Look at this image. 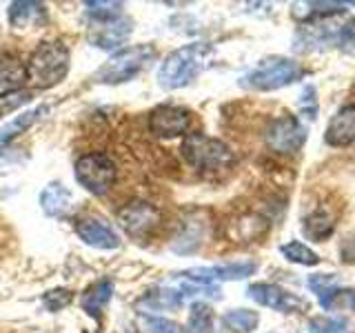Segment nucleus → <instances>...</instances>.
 <instances>
[{
    "instance_id": "1",
    "label": "nucleus",
    "mask_w": 355,
    "mask_h": 333,
    "mask_svg": "<svg viewBox=\"0 0 355 333\" xmlns=\"http://www.w3.org/2000/svg\"><path fill=\"white\" fill-rule=\"evenodd\" d=\"M211 53H214V47L207 42H191L171 51L164 58L158 71L160 87L180 89V87H187L189 83H193L196 78L205 71Z\"/></svg>"
},
{
    "instance_id": "2",
    "label": "nucleus",
    "mask_w": 355,
    "mask_h": 333,
    "mask_svg": "<svg viewBox=\"0 0 355 333\" xmlns=\"http://www.w3.org/2000/svg\"><path fill=\"white\" fill-rule=\"evenodd\" d=\"M69 49L60 40H44L33 49L29 65H27V78L33 87L49 89L60 85L67 74H69Z\"/></svg>"
},
{
    "instance_id": "3",
    "label": "nucleus",
    "mask_w": 355,
    "mask_h": 333,
    "mask_svg": "<svg viewBox=\"0 0 355 333\" xmlns=\"http://www.w3.org/2000/svg\"><path fill=\"white\" fill-rule=\"evenodd\" d=\"M180 151L184 155V160L196 171L205 176L225 173L236 162V155H233L229 144L216 138H209L205 133H191V136H187Z\"/></svg>"
},
{
    "instance_id": "4",
    "label": "nucleus",
    "mask_w": 355,
    "mask_h": 333,
    "mask_svg": "<svg viewBox=\"0 0 355 333\" xmlns=\"http://www.w3.org/2000/svg\"><path fill=\"white\" fill-rule=\"evenodd\" d=\"M304 76V69L300 67V62L291 58H280V56H271L258 62V67L242 78L240 85L244 89H253V92H275L293 85L295 80Z\"/></svg>"
},
{
    "instance_id": "5",
    "label": "nucleus",
    "mask_w": 355,
    "mask_h": 333,
    "mask_svg": "<svg viewBox=\"0 0 355 333\" xmlns=\"http://www.w3.org/2000/svg\"><path fill=\"white\" fill-rule=\"evenodd\" d=\"M155 58V49L151 44H133V47L120 49L96 71V83L103 85H120L133 80L144 67Z\"/></svg>"
},
{
    "instance_id": "6",
    "label": "nucleus",
    "mask_w": 355,
    "mask_h": 333,
    "mask_svg": "<svg viewBox=\"0 0 355 333\" xmlns=\"http://www.w3.org/2000/svg\"><path fill=\"white\" fill-rule=\"evenodd\" d=\"M76 180L89 194L105 196L116 182V164L105 153H87L76 162Z\"/></svg>"
},
{
    "instance_id": "7",
    "label": "nucleus",
    "mask_w": 355,
    "mask_h": 333,
    "mask_svg": "<svg viewBox=\"0 0 355 333\" xmlns=\"http://www.w3.org/2000/svg\"><path fill=\"white\" fill-rule=\"evenodd\" d=\"M266 144L277 153H297L306 142V127L295 116H280L266 127Z\"/></svg>"
},
{
    "instance_id": "8",
    "label": "nucleus",
    "mask_w": 355,
    "mask_h": 333,
    "mask_svg": "<svg viewBox=\"0 0 355 333\" xmlns=\"http://www.w3.org/2000/svg\"><path fill=\"white\" fill-rule=\"evenodd\" d=\"M160 209L147 200H131L118 211V225L133 238L147 236L160 225Z\"/></svg>"
},
{
    "instance_id": "9",
    "label": "nucleus",
    "mask_w": 355,
    "mask_h": 333,
    "mask_svg": "<svg viewBox=\"0 0 355 333\" xmlns=\"http://www.w3.org/2000/svg\"><path fill=\"white\" fill-rule=\"evenodd\" d=\"M191 127V111L175 105H162L151 111L149 129L155 138H178L184 136Z\"/></svg>"
},
{
    "instance_id": "10",
    "label": "nucleus",
    "mask_w": 355,
    "mask_h": 333,
    "mask_svg": "<svg viewBox=\"0 0 355 333\" xmlns=\"http://www.w3.org/2000/svg\"><path fill=\"white\" fill-rule=\"evenodd\" d=\"M258 264L255 262H231V264H218V266H196V269H187L178 273V278H187L189 282L198 284H211L214 280H244L255 273Z\"/></svg>"
},
{
    "instance_id": "11",
    "label": "nucleus",
    "mask_w": 355,
    "mask_h": 333,
    "mask_svg": "<svg viewBox=\"0 0 355 333\" xmlns=\"http://www.w3.org/2000/svg\"><path fill=\"white\" fill-rule=\"evenodd\" d=\"M247 293L251 300H255L262 307H269L280 314H295V311L304 309V300L297 298L295 293L286 291V289L277 284H266V282H255L247 289Z\"/></svg>"
},
{
    "instance_id": "12",
    "label": "nucleus",
    "mask_w": 355,
    "mask_h": 333,
    "mask_svg": "<svg viewBox=\"0 0 355 333\" xmlns=\"http://www.w3.org/2000/svg\"><path fill=\"white\" fill-rule=\"evenodd\" d=\"M342 27V25H340ZM340 27L329 25V22H304L300 25L293 38V49L295 51H320L338 44V33Z\"/></svg>"
},
{
    "instance_id": "13",
    "label": "nucleus",
    "mask_w": 355,
    "mask_h": 333,
    "mask_svg": "<svg viewBox=\"0 0 355 333\" xmlns=\"http://www.w3.org/2000/svg\"><path fill=\"white\" fill-rule=\"evenodd\" d=\"M131 25H133L131 18L125 16L105 22H94V27L89 29V42L100 49H116L129 38Z\"/></svg>"
},
{
    "instance_id": "14",
    "label": "nucleus",
    "mask_w": 355,
    "mask_h": 333,
    "mask_svg": "<svg viewBox=\"0 0 355 333\" xmlns=\"http://www.w3.org/2000/svg\"><path fill=\"white\" fill-rule=\"evenodd\" d=\"M76 233L80 236V240L85 244L94 249H103V251H111L120 247V238L118 233L111 229L107 222L96 220V218H83L76 222Z\"/></svg>"
},
{
    "instance_id": "15",
    "label": "nucleus",
    "mask_w": 355,
    "mask_h": 333,
    "mask_svg": "<svg viewBox=\"0 0 355 333\" xmlns=\"http://www.w3.org/2000/svg\"><path fill=\"white\" fill-rule=\"evenodd\" d=\"M9 22L16 29H36L47 22V7L36 0H16L9 5Z\"/></svg>"
},
{
    "instance_id": "16",
    "label": "nucleus",
    "mask_w": 355,
    "mask_h": 333,
    "mask_svg": "<svg viewBox=\"0 0 355 333\" xmlns=\"http://www.w3.org/2000/svg\"><path fill=\"white\" fill-rule=\"evenodd\" d=\"M324 138L331 147H347V144L355 142V105L342 107L331 118Z\"/></svg>"
},
{
    "instance_id": "17",
    "label": "nucleus",
    "mask_w": 355,
    "mask_h": 333,
    "mask_svg": "<svg viewBox=\"0 0 355 333\" xmlns=\"http://www.w3.org/2000/svg\"><path fill=\"white\" fill-rule=\"evenodd\" d=\"M27 83V65L16 58H0V98L16 94Z\"/></svg>"
},
{
    "instance_id": "18",
    "label": "nucleus",
    "mask_w": 355,
    "mask_h": 333,
    "mask_svg": "<svg viewBox=\"0 0 355 333\" xmlns=\"http://www.w3.org/2000/svg\"><path fill=\"white\" fill-rule=\"evenodd\" d=\"M44 114H49V107L47 105H40V107H33L29 111H22V114H18L14 120H9L5 127H0V147H3V144H7L9 140L18 138L20 133L27 131L31 125H36V122Z\"/></svg>"
},
{
    "instance_id": "19",
    "label": "nucleus",
    "mask_w": 355,
    "mask_h": 333,
    "mask_svg": "<svg viewBox=\"0 0 355 333\" xmlns=\"http://www.w3.org/2000/svg\"><path fill=\"white\" fill-rule=\"evenodd\" d=\"M40 205H42V211L47 216L58 218L71 207V191H69V189H64L60 182H51V185H47L42 189Z\"/></svg>"
},
{
    "instance_id": "20",
    "label": "nucleus",
    "mask_w": 355,
    "mask_h": 333,
    "mask_svg": "<svg viewBox=\"0 0 355 333\" xmlns=\"http://www.w3.org/2000/svg\"><path fill=\"white\" fill-rule=\"evenodd\" d=\"M336 231V216L327 207H318L304 218V233L311 240H324Z\"/></svg>"
},
{
    "instance_id": "21",
    "label": "nucleus",
    "mask_w": 355,
    "mask_h": 333,
    "mask_svg": "<svg viewBox=\"0 0 355 333\" xmlns=\"http://www.w3.org/2000/svg\"><path fill=\"white\" fill-rule=\"evenodd\" d=\"M111 296H114V284H111V280H100L92 284L83 293V311H87L92 318H100L103 309L109 305Z\"/></svg>"
},
{
    "instance_id": "22",
    "label": "nucleus",
    "mask_w": 355,
    "mask_h": 333,
    "mask_svg": "<svg viewBox=\"0 0 355 333\" xmlns=\"http://www.w3.org/2000/svg\"><path fill=\"white\" fill-rule=\"evenodd\" d=\"M180 305H182V293L171 291V289H155V291L144 293L136 302L140 311H169V309H178Z\"/></svg>"
},
{
    "instance_id": "23",
    "label": "nucleus",
    "mask_w": 355,
    "mask_h": 333,
    "mask_svg": "<svg viewBox=\"0 0 355 333\" xmlns=\"http://www.w3.org/2000/svg\"><path fill=\"white\" fill-rule=\"evenodd\" d=\"M180 333H214V311L207 302H193L187 329Z\"/></svg>"
},
{
    "instance_id": "24",
    "label": "nucleus",
    "mask_w": 355,
    "mask_h": 333,
    "mask_svg": "<svg viewBox=\"0 0 355 333\" xmlns=\"http://www.w3.org/2000/svg\"><path fill=\"white\" fill-rule=\"evenodd\" d=\"M225 325L238 333H251L253 329H258L260 316L251 309H233L225 314Z\"/></svg>"
},
{
    "instance_id": "25",
    "label": "nucleus",
    "mask_w": 355,
    "mask_h": 333,
    "mask_svg": "<svg viewBox=\"0 0 355 333\" xmlns=\"http://www.w3.org/2000/svg\"><path fill=\"white\" fill-rule=\"evenodd\" d=\"M280 253L284 255V258L288 262H295V264H304V266H313L320 262V255L313 251V249H309L306 244L302 242H288V244H282L280 247Z\"/></svg>"
},
{
    "instance_id": "26",
    "label": "nucleus",
    "mask_w": 355,
    "mask_h": 333,
    "mask_svg": "<svg viewBox=\"0 0 355 333\" xmlns=\"http://www.w3.org/2000/svg\"><path fill=\"white\" fill-rule=\"evenodd\" d=\"M85 7L94 22H105L122 16V3H111V0H87Z\"/></svg>"
},
{
    "instance_id": "27",
    "label": "nucleus",
    "mask_w": 355,
    "mask_h": 333,
    "mask_svg": "<svg viewBox=\"0 0 355 333\" xmlns=\"http://www.w3.org/2000/svg\"><path fill=\"white\" fill-rule=\"evenodd\" d=\"M347 322L342 318H327V316H318L309 320V333H342Z\"/></svg>"
},
{
    "instance_id": "28",
    "label": "nucleus",
    "mask_w": 355,
    "mask_h": 333,
    "mask_svg": "<svg viewBox=\"0 0 355 333\" xmlns=\"http://www.w3.org/2000/svg\"><path fill=\"white\" fill-rule=\"evenodd\" d=\"M140 322H142V327L147 329V333H180V327H178L173 320H166L160 316L142 314Z\"/></svg>"
},
{
    "instance_id": "29",
    "label": "nucleus",
    "mask_w": 355,
    "mask_h": 333,
    "mask_svg": "<svg viewBox=\"0 0 355 333\" xmlns=\"http://www.w3.org/2000/svg\"><path fill=\"white\" fill-rule=\"evenodd\" d=\"M71 298H73V293L69 289H53V291L44 296V305H47L49 311H60L62 307L71 302Z\"/></svg>"
},
{
    "instance_id": "30",
    "label": "nucleus",
    "mask_w": 355,
    "mask_h": 333,
    "mask_svg": "<svg viewBox=\"0 0 355 333\" xmlns=\"http://www.w3.org/2000/svg\"><path fill=\"white\" fill-rule=\"evenodd\" d=\"M338 47L344 49L347 53H351V56H355V20H351V22H347V25L340 27Z\"/></svg>"
},
{
    "instance_id": "31",
    "label": "nucleus",
    "mask_w": 355,
    "mask_h": 333,
    "mask_svg": "<svg viewBox=\"0 0 355 333\" xmlns=\"http://www.w3.org/2000/svg\"><path fill=\"white\" fill-rule=\"evenodd\" d=\"M309 287L313 289L315 293L327 291L331 287H338V278L333 273H324V275H311L309 278Z\"/></svg>"
},
{
    "instance_id": "32",
    "label": "nucleus",
    "mask_w": 355,
    "mask_h": 333,
    "mask_svg": "<svg viewBox=\"0 0 355 333\" xmlns=\"http://www.w3.org/2000/svg\"><path fill=\"white\" fill-rule=\"evenodd\" d=\"M340 255H342V262L347 264H355V233L347 236L340 244Z\"/></svg>"
},
{
    "instance_id": "33",
    "label": "nucleus",
    "mask_w": 355,
    "mask_h": 333,
    "mask_svg": "<svg viewBox=\"0 0 355 333\" xmlns=\"http://www.w3.org/2000/svg\"><path fill=\"white\" fill-rule=\"evenodd\" d=\"M300 107L309 111V118H313L315 114V89L313 87H306L304 94L300 96Z\"/></svg>"
}]
</instances>
